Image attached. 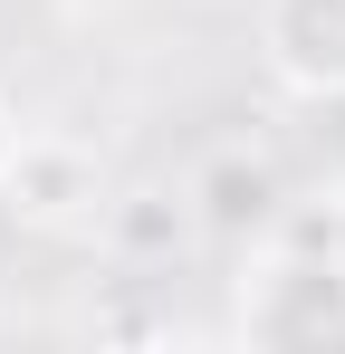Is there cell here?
<instances>
[{"label":"cell","mask_w":345,"mask_h":354,"mask_svg":"<svg viewBox=\"0 0 345 354\" xmlns=\"http://www.w3.org/2000/svg\"><path fill=\"white\" fill-rule=\"evenodd\" d=\"M240 335L269 354H326L345 345V249H269L240 288Z\"/></svg>","instance_id":"1"},{"label":"cell","mask_w":345,"mask_h":354,"mask_svg":"<svg viewBox=\"0 0 345 354\" xmlns=\"http://www.w3.org/2000/svg\"><path fill=\"white\" fill-rule=\"evenodd\" d=\"M182 201H192V230L221 239V249H269L288 230V173L269 153H249V144L202 153L192 182H182Z\"/></svg>","instance_id":"2"},{"label":"cell","mask_w":345,"mask_h":354,"mask_svg":"<svg viewBox=\"0 0 345 354\" xmlns=\"http://www.w3.org/2000/svg\"><path fill=\"white\" fill-rule=\"evenodd\" d=\"M259 67L307 106H345V0H259Z\"/></svg>","instance_id":"3"},{"label":"cell","mask_w":345,"mask_h":354,"mask_svg":"<svg viewBox=\"0 0 345 354\" xmlns=\"http://www.w3.org/2000/svg\"><path fill=\"white\" fill-rule=\"evenodd\" d=\"M0 211H29V221H96V163L57 134H19L10 144V173H0Z\"/></svg>","instance_id":"4"},{"label":"cell","mask_w":345,"mask_h":354,"mask_svg":"<svg viewBox=\"0 0 345 354\" xmlns=\"http://www.w3.org/2000/svg\"><path fill=\"white\" fill-rule=\"evenodd\" d=\"M106 230L125 239V249H134V239H144V249H182V239H192V201H163V192L115 201V211H106Z\"/></svg>","instance_id":"5"},{"label":"cell","mask_w":345,"mask_h":354,"mask_svg":"<svg viewBox=\"0 0 345 354\" xmlns=\"http://www.w3.org/2000/svg\"><path fill=\"white\" fill-rule=\"evenodd\" d=\"M326 239H336V249H345V192H336V211H326Z\"/></svg>","instance_id":"6"},{"label":"cell","mask_w":345,"mask_h":354,"mask_svg":"<svg viewBox=\"0 0 345 354\" xmlns=\"http://www.w3.org/2000/svg\"><path fill=\"white\" fill-rule=\"evenodd\" d=\"M10 144H19V124H10V115H0V173H10Z\"/></svg>","instance_id":"7"}]
</instances>
